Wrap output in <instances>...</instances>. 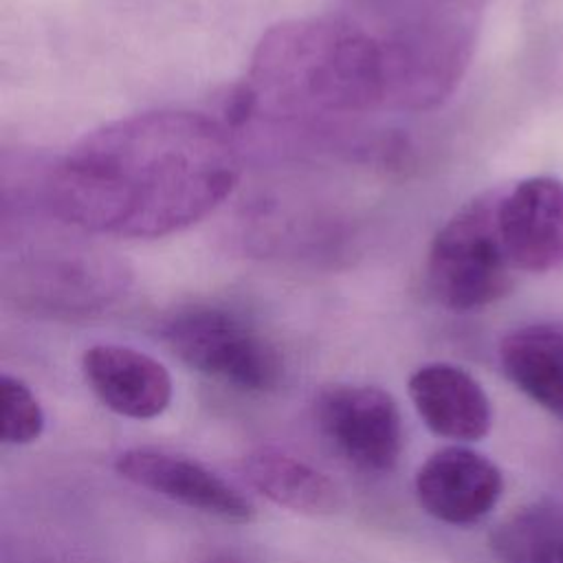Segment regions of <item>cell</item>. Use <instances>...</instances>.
I'll return each mask as SVG.
<instances>
[{
  "label": "cell",
  "instance_id": "cell-1",
  "mask_svg": "<svg viewBox=\"0 0 563 563\" xmlns=\"http://www.w3.org/2000/svg\"><path fill=\"white\" fill-rule=\"evenodd\" d=\"M238 174L224 125L196 112H145L79 139L53 169L46 205L81 231L161 238L211 213Z\"/></svg>",
  "mask_w": 563,
  "mask_h": 563
},
{
  "label": "cell",
  "instance_id": "cell-2",
  "mask_svg": "<svg viewBox=\"0 0 563 563\" xmlns=\"http://www.w3.org/2000/svg\"><path fill=\"white\" fill-rule=\"evenodd\" d=\"M255 114L319 119L389 101L380 37L345 20H295L271 29L240 84Z\"/></svg>",
  "mask_w": 563,
  "mask_h": 563
},
{
  "label": "cell",
  "instance_id": "cell-3",
  "mask_svg": "<svg viewBox=\"0 0 563 563\" xmlns=\"http://www.w3.org/2000/svg\"><path fill=\"white\" fill-rule=\"evenodd\" d=\"M499 198L501 191L473 198L431 242L427 282L433 297L453 312L486 308L506 297L515 284L517 268L499 233Z\"/></svg>",
  "mask_w": 563,
  "mask_h": 563
},
{
  "label": "cell",
  "instance_id": "cell-4",
  "mask_svg": "<svg viewBox=\"0 0 563 563\" xmlns=\"http://www.w3.org/2000/svg\"><path fill=\"white\" fill-rule=\"evenodd\" d=\"M163 341L189 369L242 391H271L284 376L277 347L240 314L196 306L163 325Z\"/></svg>",
  "mask_w": 563,
  "mask_h": 563
},
{
  "label": "cell",
  "instance_id": "cell-5",
  "mask_svg": "<svg viewBox=\"0 0 563 563\" xmlns=\"http://www.w3.org/2000/svg\"><path fill=\"white\" fill-rule=\"evenodd\" d=\"M321 435L354 468L389 473L405 444L402 418L394 396L374 385H332L314 400Z\"/></svg>",
  "mask_w": 563,
  "mask_h": 563
},
{
  "label": "cell",
  "instance_id": "cell-6",
  "mask_svg": "<svg viewBox=\"0 0 563 563\" xmlns=\"http://www.w3.org/2000/svg\"><path fill=\"white\" fill-rule=\"evenodd\" d=\"M117 473L130 484L231 523L253 519V504L205 464L163 449L136 446L119 453Z\"/></svg>",
  "mask_w": 563,
  "mask_h": 563
},
{
  "label": "cell",
  "instance_id": "cell-7",
  "mask_svg": "<svg viewBox=\"0 0 563 563\" xmlns=\"http://www.w3.org/2000/svg\"><path fill=\"white\" fill-rule=\"evenodd\" d=\"M499 233L517 271L548 273L563 266V180L532 176L501 191Z\"/></svg>",
  "mask_w": 563,
  "mask_h": 563
},
{
  "label": "cell",
  "instance_id": "cell-8",
  "mask_svg": "<svg viewBox=\"0 0 563 563\" xmlns=\"http://www.w3.org/2000/svg\"><path fill=\"white\" fill-rule=\"evenodd\" d=\"M418 504L438 521L471 526L484 519L501 497V471L466 446L431 453L413 479Z\"/></svg>",
  "mask_w": 563,
  "mask_h": 563
},
{
  "label": "cell",
  "instance_id": "cell-9",
  "mask_svg": "<svg viewBox=\"0 0 563 563\" xmlns=\"http://www.w3.org/2000/svg\"><path fill=\"white\" fill-rule=\"evenodd\" d=\"M81 372L99 402L123 418L152 420L169 407L172 376L145 352L99 343L84 352Z\"/></svg>",
  "mask_w": 563,
  "mask_h": 563
},
{
  "label": "cell",
  "instance_id": "cell-10",
  "mask_svg": "<svg viewBox=\"0 0 563 563\" xmlns=\"http://www.w3.org/2000/svg\"><path fill=\"white\" fill-rule=\"evenodd\" d=\"M409 398L440 438L475 442L490 431L493 411L484 387L462 367L429 363L409 376Z\"/></svg>",
  "mask_w": 563,
  "mask_h": 563
},
{
  "label": "cell",
  "instance_id": "cell-11",
  "mask_svg": "<svg viewBox=\"0 0 563 563\" xmlns=\"http://www.w3.org/2000/svg\"><path fill=\"white\" fill-rule=\"evenodd\" d=\"M499 363L519 391L563 416V328L532 323L508 332L499 343Z\"/></svg>",
  "mask_w": 563,
  "mask_h": 563
},
{
  "label": "cell",
  "instance_id": "cell-12",
  "mask_svg": "<svg viewBox=\"0 0 563 563\" xmlns=\"http://www.w3.org/2000/svg\"><path fill=\"white\" fill-rule=\"evenodd\" d=\"M246 482L273 504L301 515H330L339 506L336 486L308 462L275 449L260 446L242 460Z\"/></svg>",
  "mask_w": 563,
  "mask_h": 563
},
{
  "label": "cell",
  "instance_id": "cell-13",
  "mask_svg": "<svg viewBox=\"0 0 563 563\" xmlns=\"http://www.w3.org/2000/svg\"><path fill=\"white\" fill-rule=\"evenodd\" d=\"M506 563H563V515L550 506L517 512L495 534Z\"/></svg>",
  "mask_w": 563,
  "mask_h": 563
},
{
  "label": "cell",
  "instance_id": "cell-14",
  "mask_svg": "<svg viewBox=\"0 0 563 563\" xmlns=\"http://www.w3.org/2000/svg\"><path fill=\"white\" fill-rule=\"evenodd\" d=\"M2 400V442L4 444H31L44 431V411L35 394L26 383L15 376L2 374L0 378Z\"/></svg>",
  "mask_w": 563,
  "mask_h": 563
},
{
  "label": "cell",
  "instance_id": "cell-15",
  "mask_svg": "<svg viewBox=\"0 0 563 563\" xmlns=\"http://www.w3.org/2000/svg\"><path fill=\"white\" fill-rule=\"evenodd\" d=\"M205 563H246L244 559H240V556H235V554H227V552H222V554H213V556H209Z\"/></svg>",
  "mask_w": 563,
  "mask_h": 563
}]
</instances>
